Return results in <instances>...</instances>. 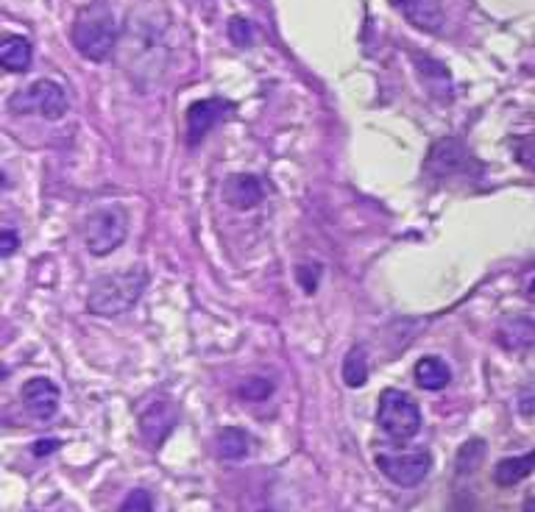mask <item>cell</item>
Instances as JSON below:
<instances>
[{
  "label": "cell",
  "mask_w": 535,
  "mask_h": 512,
  "mask_svg": "<svg viewBox=\"0 0 535 512\" xmlns=\"http://www.w3.org/2000/svg\"><path fill=\"white\" fill-rule=\"evenodd\" d=\"M145 287H148V270L143 265H131L120 273L101 276L98 282L92 284L87 309L92 315H101V318H118L123 312L137 307Z\"/></svg>",
  "instance_id": "cell-1"
},
{
  "label": "cell",
  "mask_w": 535,
  "mask_h": 512,
  "mask_svg": "<svg viewBox=\"0 0 535 512\" xmlns=\"http://www.w3.org/2000/svg\"><path fill=\"white\" fill-rule=\"evenodd\" d=\"M118 37L115 14L104 0H95L90 6H84L73 20V28H70V39H73L76 51L90 62H106L118 45Z\"/></svg>",
  "instance_id": "cell-2"
},
{
  "label": "cell",
  "mask_w": 535,
  "mask_h": 512,
  "mask_svg": "<svg viewBox=\"0 0 535 512\" xmlns=\"http://www.w3.org/2000/svg\"><path fill=\"white\" fill-rule=\"evenodd\" d=\"M377 421L393 443H407L421 429V410H418L416 401L402 390H385L379 396Z\"/></svg>",
  "instance_id": "cell-3"
},
{
  "label": "cell",
  "mask_w": 535,
  "mask_h": 512,
  "mask_svg": "<svg viewBox=\"0 0 535 512\" xmlns=\"http://www.w3.org/2000/svg\"><path fill=\"white\" fill-rule=\"evenodd\" d=\"M9 112H14V115H40L45 120H62L67 115V95L56 81L40 78V81L14 92L9 98Z\"/></svg>",
  "instance_id": "cell-4"
},
{
  "label": "cell",
  "mask_w": 535,
  "mask_h": 512,
  "mask_svg": "<svg viewBox=\"0 0 535 512\" xmlns=\"http://www.w3.org/2000/svg\"><path fill=\"white\" fill-rule=\"evenodd\" d=\"M129 234V212L123 206H104L92 212L84 229V240L92 256H109L115 248L126 243Z\"/></svg>",
  "instance_id": "cell-5"
},
{
  "label": "cell",
  "mask_w": 535,
  "mask_h": 512,
  "mask_svg": "<svg viewBox=\"0 0 535 512\" xmlns=\"http://www.w3.org/2000/svg\"><path fill=\"white\" fill-rule=\"evenodd\" d=\"M377 468L399 487H418L432 471L430 451H382Z\"/></svg>",
  "instance_id": "cell-6"
},
{
  "label": "cell",
  "mask_w": 535,
  "mask_h": 512,
  "mask_svg": "<svg viewBox=\"0 0 535 512\" xmlns=\"http://www.w3.org/2000/svg\"><path fill=\"white\" fill-rule=\"evenodd\" d=\"M474 156L469 154V148L463 145V140L457 137H444L432 145L430 156L424 162V173L430 179H449V176H463L471 173Z\"/></svg>",
  "instance_id": "cell-7"
},
{
  "label": "cell",
  "mask_w": 535,
  "mask_h": 512,
  "mask_svg": "<svg viewBox=\"0 0 535 512\" xmlns=\"http://www.w3.org/2000/svg\"><path fill=\"white\" fill-rule=\"evenodd\" d=\"M235 109L232 101H223V98H207V101H196L187 115H184V128H187V145L196 148L198 142L207 137L212 128L221 123L223 117Z\"/></svg>",
  "instance_id": "cell-8"
},
{
  "label": "cell",
  "mask_w": 535,
  "mask_h": 512,
  "mask_svg": "<svg viewBox=\"0 0 535 512\" xmlns=\"http://www.w3.org/2000/svg\"><path fill=\"white\" fill-rule=\"evenodd\" d=\"M23 407L31 418L37 421H51L59 412V387L45 379V376H34L23 384Z\"/></svg>",
  "instance_id": "cell-9"
},
{
  "label": "cell",
  "mask_w": 535,
  "mask_h": 512,
  "mask_svg": "<svg viewBox=\"0 0 535 512\" xmlns=\"http://www.w3.org/2000/svg\"><path fill=\"white\" fill-rule=\"evenodd\" d=\"M176 421H179L176 404L159 398V401H154L151 407H145L143 410V415H140V429H143V437L151 446H159V443L170 435V429L176 426Z\"/></svg>",
  "instance_id": "cell-10"
},
{
  "label": "cell",
  "mask_w": 535,
  "mask_h": 512,
  "mask_svg": "<svg viewBox=\"0 0 535 512\" xmlns=\"http://www.w3.org/2000/svg\"><path fill=\"white\" fill-rule=\"evenodd\" d=\"M391 3L407 23H413L421 31L435 34V31L444 28V6H441V0H391Z\"/></svg>",
  "instance_id": "cell-11"
},
{
  "label": "cell",
  "mask_w": 535,
  "mask_h": 512,
  "mask_svg": "<svg viewBox=\"0 0 535 512\" xmlns=\"http://www.w3.org/2000/svg\"><path fill=\"white\" fill-rule=\"evenodd\" d=\"M265 198V187L257 176H248V173H232L223 181V201L235 209H254L262 204Z\"/></svg>",
  "instance_id": "cell-12"
},
{
  "label": "cell",
  "mask_w": 535,
  "mask_h": 512,
  "mask_svg": "<svg viewBox=\"0 0 535 512\" xmlns=\"http://www.w3.org/2000/svg\"><path fill=\"white\" fill-rule=\"evenodd\" d=\"M496 343L508 351H524L535 348V320L530 318H508L496 329Z\"/></svg>",
  "instance_id": "cell-13"
},
{
  "label": "cell",
  "mask_w": 535,
  "mask_h": 512,
  "mask_svg": "<svg viewBox=\"0 0 535 512\" xmlns=\"http://www.w3.org/2000/svg\"><path fill=\"white\" fill-rule=\"evenodd\" d=\"M535 471V448L533 451H527L522 457H508V460H502L494 468V479L499 487H513L519 485L522 479Z\"/></svg>",
  "instance_id": "cell-14"
},
{
  "label": "cell",
  "mask_w": 535,
  "mask_h": 512,
  "mask_svg": "<svg viewBox=\"0 0 535 512\" xmlns=\"http://www.w3.org/2000/svg\"><path fill=\"white\" fill-rule=\"evenodd\" d=\"M449 382H452V371H449V365H446L444 359L441 357L418 359V365H416V384L418 387H424V390L438 393V390H444Z\"/></svg>",
  "instance_id": "cell-15"
},
{
  "label": "cell",
  "mask_w": 535,
  "mask_h": 512,
  "mask_svg": "<svg viewBox=\"0 0 535 512\" xmlns=\"http://www.w3.org/2000/svg\"><path fill=\"white\" fill-rule=\"evenodd\" d=\"M31 42L23 37H6L3 39V48H0V59H3V67L9 73H26L31 67Z\"/></svg>",
  "instance_id": "cell-16"
},
{
  "label": "cell",
  "mask_w": 535,
  "mask_h": 512,
  "mask_svg": "<svg viewBox=\"0 0 535 512\" xmlns=\"http://www.w3.org/2000/svg\"><path fill=\"white\" fill-rule=\"evenodd\" d=\"M218 451L226 460H243L251 451V437L243 429H223L218 435Z\"/></svg>",
  "instance_id": "cell-17"
},
{
  "label": "cell",
  "mask_w": 535,
  "mask_h": 512,
  "mask_svg": "<svg viewBox=\"0 0 535 512\" xmlns=\"http://www.w3.org/2000/svg\"><path fill=\"white\" fill-rule=\"evenodd\" d=\"M343 382L349 387H363L368 382V359L363 346H354L343 359Z\"/></svg>",
  "instance_id": "cell-18"
},
{
  "label": "cell",
  "mask_w": 535,
  "mask_h": 512,
  "mask_svg": "<svg viewBox=\"0 0 535 512\" xmlns=\"http://www.w3.org/2000/svg\"><path fill=\"white\" fill-rule=\"evenodd\" d=\"M485 457V443L483 440H471V443H466V446L460 448V460H457V471L460 474H469V471H474L480 462H483Z\"/></svg>",
  "instance_id": "cell-19"
},
{
  "label": "cell",
  "mask_w": 535,
  "mask_h": 512,
  "mask_svg": "<svg viewBox=\"0 0 535 512\" xmlns=\"http://www.w3.org/2000/svg\"><path fill=\"white\" fill-rule=\"evenodd\" d=\"M513 156L516 162L535 173V134H522L513 140Z\"/></svg>",
  "instance_id": "cell-20"
},
{
  "label": "cell",
  "mask_w": 535,
  "mask_h": 512,
  "mask_svg": "<svg viewBox=\"0 0 535 512\" xmlns=\"http://www.w3.org/2000/svg\"><path fill=\"white\" fill-rule=\"evenodd\" d=\"M118 512H154V499H151V493L148 490H131L129 496L123 499Z\"/></svg>",
  "instance_id": "cell-21"
},
{
  "label": "cell",
  "mask_w": 535,
  "mask_h": 512,
  "mask_svg": "<svg viewBox=\"0 0 535 512\" xmlns=\"http://www.w3.org/2000/svg\"><path fill=\"white\" fill-rule=\"evenodd\" d=\"M254 31H257V28L251 26L248 20H243V17H232V20H229V37H232V42L240 45V48H246V45L254 42Z\"/></svg>",
  "instance_id": "cell-22"
},
{
  "label": "cell",
  "mask_w": 535,
  "mask_h": 512,
  "mask_svg": "<svg viewBox=\"0 0 535 512\" xmlns=\"http://www.w3.org/2000/svg\"><path fill=\"white\" fill-rule=\"evenodd\" d=\"M271 382H265V379H251L248 384H243V398H248V401H262V398H268L271 396Z\"/></svg>",
  "instance_id": "cell-23"
},
{
  "label": "cell",
  "mask_w": 535,
  "mask_h": 512,
  "mask_svg": "<svg viewBox=\"0 0 535 512\" xmlns=\"http://www.w3.org/2000/svg\"><path fill=\"white\" fill-rule=\"evenodd\" d=\"M17 245H20V237H17V231L3 229V237H0V251H3V256H12L14 251H17Z\"/></svg>",
  "instance_id": "cell-24"
},
{
  "label": "cell",
  "mask_w": 535,
  "mask_h": 512,
  "mask_svg": "<svg viewBox=\"0 0 535 512\" xmlns=\"http://www.w3.org/2000/svg\"><path fill=\"white\" fill-rule=\"evenodd\" d=\"M56 448H59V443H56V440H42V443H37V446H34V454H37V457H42V454H51V451H56Z\"/></svg>",
  "instance_id": "cell-25"
},
{
  "label": "cell",
  "mask_w": 535,
  "mask_h": 512,
  "mask_svg": "<svg viewBox=\"0 0 535 512\" xmlns=\"http://www.w3.org/2000/svg\"><path fill=\"white\" fill-rule=\"evenodd\" d=\"M524 512H535V499L527 501V507H524Z\"/></svg>",
  "instance_id": "cell-26"
}]
</instances>
